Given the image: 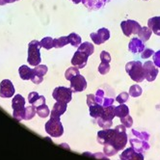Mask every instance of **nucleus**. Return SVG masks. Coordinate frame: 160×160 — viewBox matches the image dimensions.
<instances>
[{
	"instance_id": "nucleus-32",
	"label": "nucleus",
	"mask_w": 160,
	"mask_h": 160,
	"mask_svg": "<svg viewBox=\"0 0 160 160\" xmlns=\"http://www.w3.org/2000/svg\"><path fill=\"white\" fill-rule=\"evenodd\" d=\"M131 134L134 135L136 138L143 140V141H148V139H150V134L147 133L146 131H138L136 129H132Z\"/></svg>"
},
{
	"instance_id": "nucleus-33",
	"label": "nucleus",
	"mask_w": 160,
	"mask_h": 160,
	"mask_svg": "<svg viewBox=\"0 0 160 160\" xmlns=\"http://www.w3.org/2000/svg\"><path fill=\"white\" fill-rule=\"evenodd\" d=\"M40 43H41L42 48H43L44 49L49 50L53 48V39L51 37H45V38L42 39Z\"/></svg>"
},
{
	"instance_id": "nucleus-41",
	"label": "nucleus",
	"mask_w": 160,
	"mask_h": 160,
	"mask_svg": "<svg viewBox=\"0 0 160 160\" xmlns=\"http://www.w3.org/2000/svg\"><path fill=\"white\" fill-rule=\"evenodd\" d=\"M128 98H129V94L128 93H121L117 98H116V101H118L119 103L121 104H124L125 102H127L128 100Z\"/></svg>"
},
{
	"instance_id": "nucleus-46",
	"label": "nucleus",
	"mask_w": 160,
	"mask_h": 160,
	"mask_svg": "<svg viewBox=\"0 0 160 160\" xmlns=\"http://www.w3.org/2000/svg\"><path fill=\"white\" fill-rule=\"evenodd\" d=\"M31 81L34 83V84H41L42 81H43V77H41V76H38L36 74H34L32 72V75H31V78H30Z\"/></svg>"
},
{
	"instance_id": "nucleus-35",
	"label": "nucleus",
	"mask_w": 160,
	"mask_h": 160,
	"mask_svg": "<svg viewBox=\"0 0 160 160\" xmlns=\"http://www.w3.org/2000/svg\"><path fill=\"white\" fill-rule=\"evenodd\" d=\"M103 153L106 156H114L115 154L118 153V151L113 146H111L109 144H106V145L103 146Z\"/></svg>"
},
{
	"instance_id": "nucleus-29",
	"label": "nucleus",
	"mask_w": 160,
	"mask_h": 160,
	"mask_svg": "<svg viewBox=\"0 0 160 160\" xmlns=\"http://www.w3.org/2000/svg\"><path fill=\"white\" fill-rule=\"evenodd\" d=\"M67 44H68V39L67 37H60L58 39L53 40V48H61L66 47Z\"/></svg>"
},
{
	"instance_id": "nucleus-22",
	"label": "nucleus",
	"mask_w": 160,
	"mask_h": 160,
	"mask_svg": "<svg viewBox=\"0 0 160 160\" xmlns=\"http://www.w3.org/2000/svg\"><path fill=\"white\" fill-rule=\"evenodd\" d=\"M152 31L151 30V28L145 26V27H141L139 33L137 34V35L139 36V39L143 42H148V40H150V38L152 37Z\"/></svg>"
},
{
	"instance_id": "nucleus-10",
	"label": "nucleus",
	"mask_w": 160,
	"mask_h": 160,
	"mask_svg": "<svg viewBox=\"0 0 160 160\" xmlns=\"http://www.w3.org/2000/svg\"><path fill=\"white\" fill-rule=\"evenodd\" d=\"M15 95V87L9 79H4L0 83V97L3 98H12Z\"/></svg>"
},
{
	"instance_id": "nucleus-25",
	"label": "nucleus",
	"mask_w": 160,
	"mask_h": 160,
	"mask_svg": "<svg viewBox=\"0 0 160 160\" xmlns=\"http://www.w3.org/2000/svg\"><path fill=\"white\" fill-rule=\"evenodd\" d=\"M129 115V108L125 104H121L117 107H115V117L118 118H123L125 116Z\"/></svg>"
},
{
	"instance_id": "nucleus-17",
	"label": "nucleus",
	"mask_w": 160,
	"mask_h": 160,
	"mask_svg": "<svg viewBox=\"0 0 160 160\" xmlns=\"http://www.w3.org/2000/svg\"><path fill=\"white\" fill-rule=\"evenodd\" d=\"M67 111V103H62V102H56L54 104L52 110L50 111V117H57L60 118L63 114Z\"/></svg>"
},
{
	"instance_id": "nucleus-1",
	"label": "nucleus",
	"mask_w": 160,
	"mask_h": 160,
	"mask_svg": "<svg viewBox=\"0 0 160 160\" xmlns=\"http://www.w3.org/2000/svg\"><path fill=\"white\" fill-rule=\"evenodd\" d=\"M114 129H115V132H114V135L112 137L109 145L113 146L119 152V151L123 150L124 147L127 146L128 135H127V132H125V127L122 124L117 125Z\"/></svg>"
},
{
	"instance_id": "nucleus-6",
	"label": "nucleus",
	"mask_w": 160,
	"mask_h": 160,
	"mask_svg": "<svg viewBox=\"0 0 160 160\" xmlns=\"http://www.w3.org/2000/svg\"><path fill=\"white\" fill-rule=\"evenodd\" d=\"M121 27H122V33L127 37H130L132 34H138L141 29V25L138 22L132 19L123 20L121 23Z\"/></svg>"
},
{
	"instance_id": "nucleus-20",
	"label": "nucleus",
	"mask_w": 160,
	"mask_h": 160,
	"mask_svg": "<svg viewBox=\"0 0 160 160\" xmlns=\"http://www.w3.org/2000/svg\"><path fill=\"white\" fill-rule=\"evenodd\" d=\"M99 118L105 121H113V119L115 118V106L111 105L108 107H103L101 116Z\"/></svg>"
},
{
	"instance_id": "nucleus-15",
	"label": "nucleus",
	"mask_w": 160,
	"mask_h": 160,
	"mask_svg": "<svg viewBox=\"0 0 160 160\" xmlns=\"http://www.w3.org/2000/svg\"><path fill=\"white\" fill-rule=\"evenodd\" d=\"M109 0H81L82 4L91 11L99 10L103 7Z\"/></svg>"
},
{
	"instance_id": "nucleus-21",
	"label": "nucleus",
	"mask_w": 160,
	"mask_h": 160,
	"mask_svg": "<svg viewBox=\"0 0 160 160\" xmlns=\"http://www.w3.org/2000/svg\"><path fill=\"white\" fill-rule=\"evenodd\" d=\"M32 71L33 70H31L26 65H22L18 68V74L22 80H30L31 75H32Z\"/></svg>"
},
{
	"instance_id": "nucleus-26",
	"label": "nucleus",
	"mask_w": 160,
	"mask_h": 160,
	"mask_svg": "<svg viewBox=\"0 0 160 160\" xmlns=\"http://www.w3.org/2000/svg\"><path fill=\"white\" fill-rule=\"evenodd\" d=\"M68 43L72 44V47L78 48L79 45L81 44V37L76 33H71L70 35L68 36Z\"/></svg>"
},
{
	"instance_id": "nucleus-19",
	"label": "nucleus",
	"mask_w": 160,
	"mask_h": 160,
	"mask_svg": "<svg viewBox=\"0 0 160 160\" xmlns=\"http://www.w3.org/2000/svg\"><path fill=\"white\" fill-rule=\"evenodd\" d=\"M13 110H18L25 108V98L21 95H16L12 99Z\"/></svg>"
},
{
	"instance_id": "nucleus-38",
	"label": "nucleus",
	"mask_w": 160,
	"mask_h": 160,
	"mask_svg": "<svg viewBox=\"0 0 160 160\" xmlns=\"http://www.w3.org/2000/svg\"><path fill=\"white\" fill-rule=\"evenodd\" d=\"M98 120V124L102 128V129H106V128H110L113 124V121H105L101 118L97 119Z\"/></svg>"
},
{
	"instance_id": "nucleus-18",
	"label": "nucleus",
	"mask_w": 160,
	"mask_h": 160,
	"mask_svg": "<svg viewBox=\"0 0 160 160\" xmlns=\"http://www.w3.org/2000/svg\"><path fill=\"white\" fill-rule=\"evenodd\" d=\"M148 27L151 28L152 33L155 35L160 36V16L159 17H153L148 20Z\"/></svg>"
},
{
	"instance_id": "nucleus-50",
	"label": "nucleus",
	"mask_w": 160,
	"mask_h": 160,
	"mask_svg": "<svg viewBox=\"0 0 160 160\" xmlns=\"http://www.w3.org/2000/svg\"><path fill=\"white\" fill-rule=\"evenodd\" d=\"M42 104H45V98H44L43 96H40L39 99L36 101V103L34 104V106L37 107V106H40V105H42Z\"/></svg>"
},
{
	"instance_id": "nucleus-49",
	"label": "nucleus",
	"mask_w": 160,
	"mask_h": 160,
	"mask_svg": "<svg viewBox=\"0 0 160 160\" xmlns=\"http://www.w3.org/2000/svg\"><path fill=\"white\" fill-rule=\"evenodd\" d=\"M93 158H96L98 160H109V158L104 153H101V152H97L93 154Z\"/></svg>"
},
{
	"instance_id": "nucleus-12",
	"label": "nucleus",
	"mask_w": 160,
	"mask_h": 160,
	"mask_svg": "<svg viewBox=\"0 0 160 160\" xmlns=\"http://www.w3.org/2000/svg\"><path fill=\"white\" fill-rule=\"evenodd\" d=\"M121 160H144V154L136 152L134 148H128L124 150L120 155Z\"/></svg>"
},
{
	"instance_id": "nucleus-43",
	"label": "nucleus",
	"mask_w": 160,
	"mask_h": 160,
	"mask_svg": "<svg viewBox=\"0 0 160 160\" xmlns=\"http://www.w3.org/2000/svg\"><path fill=\"white\" fill-rule=\"evenodd\" d=\"M153 54H154V51L152 48H145L141 52V57H142V59H148V58H150L151 56H152Z\"/></svg>"
},
{
	"instance_id": "nucleus-34",
	"label": "nucleus",
	"mask_w": 160,
	"mask_h": 160,
	"mask_svg": "<svg viewBox=\"0 0 160 160\" xmlns=\"http://www.w3.org/2000/svg\"><path fill=\"white\" fill-rule=\"evenodd\" d=\"M36 107L34 105H30V106H27L25 107V119L26 121H29L31 119H33L36 115Z\"/></svg>"
},
{
	"instance_id": "nucleus-9",
	"label": "nucleus",
	"mask_w": 160,
	"mask_h": 160,
	"mask_svg": "<svg viewBox=\"0 0 160 160\" xmlns=\"http://www.w3.org/2000/svg\"><path fill=\"white\" fill-rule=\"evenodd\" d=\"M72 93H79L83 92V91L87 88V81L83 75L77 74L71 80V87Z\"/></svg>"
},
{
	"instance_id": "nucleus-37",
	"label": "nucleus",
	"mask_w": 160,
	"mask_h": 160,
	"mask_svg": "<svg viewBox=\"0 0 160 160\" xmlns=\"http://www.w3.org/2000/svg\"><path fill=\"white\" fill-rule=\"evenodd\" d=\"M110 71V63L107 62H101L100 65L98 66V72L100 74L104 75L106 73H108Z\"/></svg>"
},
{
	"instance_id": "nucleus-42",
	"label": "nucleus",
	"mask_w": 160,
	"mask_h": 160,
	"mask_svg": "<svg viewBox=\"0 0 160 160\" xmlns=\"http://www.w3.org/2000/svg\"><path fill=\"white\" fill-rule=\"evenodd\" d=\"M40 98V95L37 93V92H31L29 95H28V101L31 105H34L36 103V101L39 99Z\"/></svg>"
},
{
	"instance_id": "nucleus-36",
	"label": "nucleus",
	"mask_w": 160,
	"mask_h": 160,
	"mask_svg": "<svg viewBox=\"0 0 160 160\" xmlns=\"http://www.w3.org/2000/svg\"><path fill=\"white\" fill-rule=\"evenodd\" d=\"M13 117L18 122L24 120L25 119V108L18 109V110H14L13 111Z\"/></svg>"
},
{
	"instance_id": "nucleus-51",
	"label": "nucleus",
	"mask_w": 160,
	"mask_h": 160,
	"mask_svg": "<svg viewBox=\"0 0 160 160\" xmlns=\"http://www.w3.org/2000/svg\"><path fill=\"white\" fill-rule=\"evenodd\" d=\"M5 4H7L6 3V0H0V6H3Z\"/></svg>"
},
{
	"instance_id": "nucleus-11",
	"label": "nucleus",
	"mask_w": 160,
	"mask_h": 160,
	"mask_svg": "<svg viewBox=\"0 0 160 160\" xmlns=\"http://www.w3.org/2000/svg\"><path fill=\"white\" fill-rule=\"evenodd\" d=\"M88 58H89V56L86 53L77 50L72 56V64L73 67H76L77 68H83L87 65Z\"/></svg>"
},
{
	"instance_id": "nucleus-8",
	"label": "nucleus",
	"mask_w": 160,
	"mask_h": 160,
	"mask_svg": "<svg viewBox=\"0 0 160 160\" xmlns=\"http://www.w3.org/2000/svg\"><path fill=\"white\" fill-rule=\"evenodd\" d=\"M91 39L97 45H100L107 42L110 38V31L107 28H100L96 33H91Z\"/></svg>"
},
{
	"instance_id": "nucleus-24",
	"label": "nucleus",
	"mask_w": 160,
	"mask_h": 160,
	"mask_svg": "<svg viewBox=\"0 0 160 160\" xmlns=\"http://www.w3.org/2000/svg\"><path fill=\"white\" fill-rule=\"evenodd\" d=\"M77 50L86 53L88 56H91L94 53V51H95V48H94L93 43H91L89 42H82L81 44L79 45Z\"/></svg>"
},
{
	"instance_id": "nucleus-45",
	"label": "nucleus",
	"mask_w": 160,
	"mask_h": 160,
	"mask_svg": "<svg viewBox=\"0 0 160 160\" xmlns=\"http://www.w3.org/2000/svg\"><path fill=\"white\" fill-rule=\"evenodd\" d=\"M152 62L157 68H160V50L154 52L152 55Z\"/></svg>"
},
{
	"instance_id": "nucleus-52",
	"label": "nucleus",
	"mask_w": 160,
	"mask_h": 160,
	"mask_svg": "<svg viewBox=\"0 0 160 160\" xmlns=\"http://www.w3.org/2000/svg\"><path fill=\"white\" fill-rule=\"evenodd\" d=\"M71 1H72L74 4H78V3L81 2V0H71Z\"/></svg>"
},
{
	"instance_id": "nucleus-14",
	"label": "nucleus",
	"mask_w": 160,
	"mask_h": 160,
	"mask_svg": "<svg viewBox=\"0 0 160 160\" xmlns=\"http://www.w3.org/2000/svg\"><path fill=\"white\" fill-rule=\"evenodd\" d=\"M130 145H131V148H134L136 152H141V153H143L144 152H146L148 150H150V148H151V146L148 143V141H143V140H140L138 138L130 139Z\"/></svg>"
},
{
	"instance_id": "nucleus-40",
	"label": "nucleus",
	"mask_w": 160,
	"mask_h": 160,
	"mask_svg": "<svg viewBox=\"0 0 160 160\" xmlns=\"http://www.w3.org/2000/svg\"><path fill=\"white\" fill-rule=\"evenodd\" d=\"M103 99H104V91L98 89L96 93V103L102 105L103 103Z\"/></svg>"
},
{
	"instance_id": "nucleus-23",
	"label": "nucleus",
	"mask_w": 160,
	"mask_h": 160,
	"mask_svg": "<svg viewBox=\"0 0 160 160\" xmlns=\"http://www.w3.org/2000/svg\"><path fill=\"white\" fill-rule=\"evenodd\" d=\"M102 110H103V107L100 104H94L92 106L89 107V112H90V116L94 118V119H98L101 116Z\"/></svg>"
},
{
	"instance_id": "nucleus-47",
	"label": "nucleus",
	"mask_w": 160,
	"mask_h": 160,
	"mask_svg": "<svg viewBox=\"0 0 160 160\" xmlns=\"http://www.w3.org/2000/svg\"><path fill=\"white\" fill-rule=\"evenodd\" d=\"M87 104L88 106H92L94 104H96V96L93 94H90L87 96Z\"/></svg>"
},
{
	"instance_id": "nucleus-31",
	"label": "nucleus",
	"mask_w": 160,
	"mask_h": 160,
	"mask_svg": "<svg viewBox=\"0 0 160 160\" xmlns=\"http://www.w3.org/2000/svg\"><path fill=\"white\" fill-rule=\"evenodd\" d=\"M142 93H143L142 88L137 84L132 85L129 89V92H128L129 96H131L132 98H138L142 95Z\"/></svg>"
},
{
	"instance_id": "nucleus-16",
	"label": "nucleus",
	"mask_w": 160,
	"mask_h": 160,
	"mask_svg": "<svg viewBox=\"0 0 160 160\" xmlns=\"http://www.w3.org/2000/svg\"><path fill=\"white\" fill-rule=\"evenodd\" d=\"M145 44L139 38H133L128 43V50L132 53H141L145 49Z\"/></svg>"
},
{
	"instance_id": "nucleus-44",
	"label": "nucleus",
	"mask_w": 160,
	"mask_h": 160,
	"mask_svg": "<svg viewBox=\"0 0 160 160\" xmlns=\"http://www.w3.org/2000/svg\"><path fill=\"white\" fill-rule=\"evenodd\" d=\"M100 60H101V62L110 63L111 62V55L107 51H101V53H100Z\"/></svg>"
},
{
	"instance_id": "nucleus-53",
	"label": "nucleus",
	"mask_w": 160,
	"mask_h": 160,
	"mask_svg": "<svg viewBox=\"0 0 160 160\" xmlns=\"http://www.w3.org/2000/svg\"><path fill=\"white\" fill-rule=\"evenodd\" d=\"M145 1H147V0H145Z\"/></svg>"
},
{
	"instance_id": "nucleus-30",
	"label": "nucleus",
	"mask_w": 160,
	"mask_h": 160,
	"mask_svg": "<svg viewBox=\"0 0 160 160\" xmlns=\"http://www.w3.org/2000/svg\"><path fill=\"white\" fill-rule=\"evenodd\" d=\"M79 74V68H77L76 67H71V68H68V70L66 71L65 72V77L67 80H68V81H71V80L75 76Z\"/></svg>"
},
{
	"instance_id": "nucleus-4",
	"label": "nucleus",
	"mask_w": 160,
	"mask_h": 160,
	"mask_svg": "<svg viewBox=\"0 0 160 160\" xmlns=\"http://www.w3.org/2000/svg\"><path fill=\"white\" fill-rule=\"evenodd\" d=\"M44 128H45L47 133L49 136L54 137V138L61 137L64 133L63 124L61 123L60 118H57V117H50L49 121H48L47 123H45Z\"/></svg>"
},
{
	"instance_id": "nucleus-27",
	"label": "nucleus",
	"mask_w": 160,
	"mask_h": 160,
	"mask_svg": "<svg viewBox=\"0 0 160 160\" xmlns=\"http://www.w3.org/2000/svg\"><path fill=\"white\" fill-rule=\"evenodd\" d=\"M36 112L41 118H47L50 115L49 108L47 104H42L36 107Z\"/></svg>"
},
{
	"instance_id": "nucleus-13",
	"label": "nucleus",
	"mask_w": 160,
	"mask_h": 160,
	"mask_svg": "<svg viewBox=\"0 0 160 160\" xmlns=\"http://www.w3.org/2000/svg\"><path fill=\"white\" fill-rule=\"evenodd\" d=\"M114 132H115V129H111V128H106V129H102L98 131V136H97L98 142L100 145H103V146L106 144H109L114 135Z\"/></svg>"
},
{
	"instance_id": "nucleus-48",
	"label": "nucleus",
	"mask_w": 160,
	"mask_h": 160,
	"mask_svg": "<svg viewBox=\"0 0 160 160\" xmlns=\"http://www.w3.org/2000/svg\"><path fill=\"white\" fill-rule=\"evenodd\" d=\"M114 103V99L110 98H104L103 99V103H102V107H108L113 105Z\"/></svg>"
},
{
	"instance_id": "nucleus-3",
	"label": "nucleus",
	"mask_w": 160,
	"mask_h": 160,
	"mask_svg": "<svg viewBox=\"0 0 160 160\" xmlns=\"http://www.w3.org/2000/svg\"><path fill=\"white\" fill-rule=\"evenodd\" d=\"M41 43L39 41L34 40L29 42L28 44V56H27V62L30 66L36 67L40 65L42 62V57H41Z\"/></svg>"
},
{
	"instance_id": "nucleus-5",
	"label": "nucleus",
	"mask_w": 160,
	"mask_h": 160,
	"mask_svg": "<svg viewBox=\"0 0 160 160\" xmlns=\"http://www.w3.org/2000/svg\"><path fill=\"white\" fill-rule=\"evenodd\" d=\"M53 98L57 102H62V103H68V102L72 101V91L71 88H67V87H57L54 89L53 93H52Z\"/></svg>"
},
{
	"instance_id": "nucleus-7",
	"label": "nucleus",
	"mask_w": 160,
	"mask_h": 160,
	"mask_svg": "<svg viewBox=\"0 0 160 160\" xmlns=\"http://www.w3.org/2000/svg\"><path fill=\"white\" fill-rule=\"evenodd\" d=\"M144 68V74H145V79L148 82H152L156 79L158 75V68L153 64L152 61L145 62L143 65Z\"/></svg>"
},
{
	"instance_id": "nucleus-39",
	"label": "nucleus",
	"mask_w": 160,
	"mask_h": 160,
	"mask_svg": "<svg viewBox=\"0 0 160 160\" xmlns=\"http://www.w3.org/2000/svg\"><path fill=\"white\" fill-rule=\"evenodd\" d=\"M121 122H122V125H124L125 128H130L132 127V124H133V120L129 115H128V116H125L123 118H121Z\"/></svg>"
},
{
	"instance_id": "nucleus-28",
	"label": "nucleus",
	"mask_w": 160,
	"mask_h": 160,
	"mask_svg": "<svg viewBox=\"0 0 160 160\" xmlns=\"http://www.w3.org/2000/svg\"><path fill=\"white\" fill-rule=\"evenodd\" d=\"M48 71V68L45 66V65H38L35 67V68L32 71V72L34 74H36L38 76H41V77H43L45 74H47Z\"/></svg>"
},
{
	"instance_id": "nucleus-2",
	"label": "nucleus",
	"mask_w": 160,
	"mask_h": 160,
	"mask_svg": "<svg viewBox=\"0 0 160 160\" xmlns=\"http://www.w3.org/2000/svg\"><path fill=\"white\" fill-rule=\"evenodd\" d=\"M125 72L130 76L133 81L140 83L145 80L143 64L139 61H131L125 65Z\"/></svg>"
}]
</instances>
